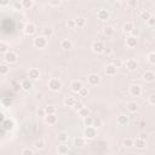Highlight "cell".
<instances>
[{"label":"cell","instance_id":"1","mask_svg":"<svg viewBox=\"0 0 155 155\" xmlns=\"http://www.w3.org/2000/svg\"><path fill=\"white\" fill-rule=\"evenodd\" d=\"M49 86L52 91H58L61 89V81L58 79H51L50 83H49Z\"/></svg>","mask_w":155,"mask_h":155},{"label":"cell","instance_id":"2","mask_svg":"<svg viewBox=\"0 0 155 155\" xmlns=\"http://www.w3.org/2000/svg\"><path fill=\"white\" fill-rule=\"evenodd\" d=\"M34 45H35L36 47H39V49H41V47L46 46V39H45V38H43V36H40V38H36L35 40H34Z\"/></svg>","mask_w":155,"mask_h":155},{"label":"cell","instance_id":"3","mask_svg":"<svg viewBox=\"0 0 155 155\" xmlns=\"http://www.w3.org/2000/svg\"><path fill=\"white\" fill-rule=\"evenodd\" d=\"M89 83H90L91 85H97V84L100 83V76L96 75V74L90 75V76H89Z\"/></svg>","mask_w":155,"mask_h":155},{"label":"cell","instance_id":"4","mask_svg":"<svg viewBox=\"0 0 155 155\" xmlns=\"http://www.w3.org/2000/svg\"><path fill=\"white\" fill-rule=\"evenodd\" d=\"M130 91H131V94H132V96H136V97L141 94V87H139L138 85H133V86H131Z\"/></svg>","mask_w":155,"mask_h":155},{"label":"cell","instance_id":"5","mask_svg":"<svg viewBox=\"0 0 155 155\" xmlns=\"http://www.w3.org/2000/svg\"><path fill=\"white\" fill-rule=\"evenodd\" d=\"M5 61L6 62H10V63H13L16 62V55L13 52H7L5 55Z\"/></svg>","mask_w":155,"mask_h":155},{"label":"cell","instance_id":"6","mask_svg":"<svg viewBox=\"0 0 155 155\" xmlns=\"http://www.w3.org/2000/svg\"><path fill=\"white\" fill-rule=\"evenodd\" d=\"M103 49H104V46H103V44L101 43V41H97V43H94L93 44V51L94 52H102L103 51Z\"/></svg>","mask_w":155,"mask_h":155},{"label":"cell","instance_id":"7","mask_svg":"<svg viewBox=\"0 0 155 155\" xmlns=\"http://www.w3.org/2000/svg\"><path fill=\"white\" fill-rule=\"evenodd\" d=\"M81 87H83V85H81L80 81H73V83H72V90H73L74 92H79Z\"/></svg>","mask_w":155,"mask_h":155},{"label":"cell","instance_id":"8","mask_svg":"<svg viewBox=\"0 0 155 155\" xmlns=\"http://www.w3.org/2000/svg\"><path fill=\"white\" fill-rule=\"evenodd\" d=\"M126 66H127V68L130 70H134L136 68H137V63H136V61H133V60H128L126 62Z\"/></svg>","mask_w":155,"mask_h":155},{"label":"cell","instance_id":"9","mask_svg":"<svg viewBox=\"0 0 155 155\" xmlns=\"http://www.w3.org/2000/svg\"><path fill=\"white\" fill-rule=\"evenodd\" d=\"M115 72H116V68H115L113 64H110V66H108V67L105 68V73H107L108 75H114Z\"/></svg>","mask_w":155,"mask_h":155},{"label":"cell","instance_id":"10","mask_svg":"<svg viewBox=\"0 0 155 155\" xmlns=\"http://www.w3.org/2000/svg\"><path fill=\"white\" fill-rule=\"evenodd\" d=\"M34 30H35V28H34V26H33L32 23H29V24L26 26V30H24L26 34H29V35H30V34L34 33Z\"/></svg>","mask_w":155,"mask_h":155},{"label":"cell","instance_id":"11","mask_svg":"<svg viewBox=\"0 0 155 155\" xmlns=\"http://www.w3.org/2000/svg\"><path fill=\"white\" fill-rule=\"evenodd\" d=\"M144 80L145 81H153L154 80V74L151 72H147L144 74Z\"/></svg>","mask_w":155,"mask_h":155},{"label":"cell","instance_id":"12","mask_svg":"<svg viewBox=\"0 0 155 155\" xmlns=\"http://www.w3.org/2000/svg\"><path fill=\"white\" fill-rule=\"evenodd\" d=\"M29 76L32 78V79H38V78H39V72L36 70V69H32L30 72H29Z\"/></svg>","mask_w":155,"mask_h":155},{"label":"cell","instance_id":"13","mask_svg":"<svg viewBox=\"0 0 155 155\" xmlns=\"http://www.w3.org/2000/svg\"><path fill=\"white\" fill-rule=\"evenodd\" d=\"M127 109L130 110V111H136V110H137V104H136L134 102H130L128 104H127Z\"/></svg>","mask_w":155,"mask_h":155},{"label":"cell","instance_id":"14","mask_svg":"<svg viewBox=\"0 0 155 155\" xmlns=\"http://www.w3.org/2000/svg\"><path fill=\"white\" fill-rule=\"evenodd\" d=\"M61 45H62V49H64V50H68V49L72 47V43L69 40H63L61 43Z\"/></svg>","mask_w":155,"mask_h":155},{"label":"cell","instance_id":"15","mask_svg":"<svg viewBox=\"0 0 155 155\" xmlns=\"http://www.w3.org/2000/svg\"><path fill=\"white\" fill-rule=\"evenodd\" d=\"M108 12L107 11H104V10H101L100 12H98V17L101 18V19H107L108 18Z\"/></svg>","mask_w":155,"mask_h":155},{"label":"cell","instance_id":"16","mask_svg":"<svg viewBox=\"0 0 155 155\" xmlns=\"http://www.w3.org/2000/svg\"><path fill=\"white\" fill-rule=\"evenodd\" d=\"M66 104H67L68 107H72V105L75 104V100L73 98V97H68V98L66 100Z\"/></svg>","mask_w":155,"mask_h":155},{"label":"cell","instance_id":"17","mask_svg":"<svg viewBox=\"0 0 155 155\" xmlns=\"http://www.w3.org/2000/svg\"><path fill=\"white\" fill-rule=\"evenodd\" d=\"M46 121L50 122V124H55V122H56V116H55L53 114H50L47 118H46Z\"/></svg>","mask_w":155,"mask_h":155},{"label":"cell","instance_id":"18","mask_svg":"<svg viewBox=\"0 0 155 155\" xmlns=\"http://www.w3.org/2000/svg\"><path fill=\"white\" fill-rule=\"evenodd\" d=\"M22 5H23L24 7L29 9V7L33 6V1H32V0H23V1H22Z\"/></svg>","mask_w":155,"mask_h":155},{"label":"cell","instance_id":"19","mask_svg":"<svg viewBox=\"0 0 155 155\" xmlns=\"http://www.w3.org/2000/svg\"><path fill=\"white\" fill-rule=\"evenodd\" d=\"M127 45H128L130 47H133V46L136 45V39H134V38H128V39H127Z\"/></svg>","mask_w":155,"mask_h":155},{"label":"cell","instance_id":"20","mask_svg":"<svg viewBox=\"0 0 155 155\" xmlns=\"http://www.w3.org/2000/svg\"><path fill=\"white\" fill-rule=\"evenodd\" d=\"M133 29V26H132V23H130V22H127L125 26H124V30L125 32H131Z\"/></svg>","mask_w":155,"mask_h":155},{"label":"cell","instance_id":"21","mask_svg":"<svg viewBox=\"0 0 155 155\" xmlns=\"http://www.w3.org/2000/svg\"><path fill=\"white\" fill-rule=\"evenodd\" d=\"M75 23H76L78 27H83V26L85 24V19H84V18H78L76 21H75Z\"/></svg>","mask_w":155,"mask_h":155},{"label":"cell","instance_id":"22","mask_svg":"<svg viewBox=\"0 0 155 155\" xmlns=\"http://www.w3.org/2000/svg\"><path fill=\"white\" fill-rule=\"evenodd\" d=\"M7 45L5 44V43H0V51H1V52H6L7 51Z\"/></svg>","mask_w":155,"mask_h":155},{"label":"cell","instance_id":"23","mask_svg":"<svg viewBox=\"0 0 155 155\" xmlns=\"http://www.w3.org/2000/svg\"><path fill=\"white\" fill-rule=\"evenodd\" d=\"M9 72V68L6 66H0V73L1 74H6Z\"/></svg>","mask_w":155,"mask_h":155},{"label":"cell","instance_id":"24","mask_svg":"<svg viewBox=\"0 0 155 155\" xmlns=\"http://www.w3.org/2000/svg\"><path fill=\"white\" fill-rule=\"evenodd\" d=\"M44 34H45L46 36H51V35H52V29H51V28H45V29H44Z\"/></svg>","mask_w":155,"mask_h":155},{"label":"cell","instance_id":"25","mask_svg":"<svg viewBox=\"0 0 155 155\" xmlns=\"http://www.w3.org/2000/svg\"><path fill=\"white\" fill-rule=\"evenodd\" d=\"M22 86L26 89V90H29L30 89V86H32V84L28 81V80H26V81H23V84H22Z\"/></svg>","mask_w":155,"mask_h":155},{"label":"cell","instance_id":"26","mask_svg":"<svg viewBox=\"0 0 155 155\" xmlns=\"http://www.w3.org/2000/svg\"><path fill=\"white\" fill-rule=\"evenodd\" d=\"M151 16H150V12H143L142 13V18L143 19H145V21H147V19H149Z\"/></svg>","mask_w":155,"mask_h":155},{"label":"cell","instance_id":"27","mask_svg":"<svg viewBox=\"0 0 155 155\" xmlns=\"http://www.w3.org/2000/svg\"><path fill=\"white\" fill-rule=\"evenodd\" d=\"M121 64H122V62H121L120 60H115V61H114V64H113V66H114L115 68H119V67H120Z\"/></svg>","mask_w":155,"mask_h":155},{"label":"cell","instance_id":"28","mask_svg":"<svg viewBox=\"0 0 155 155\" xmlns=\"http://www.w3.org/2000/svg\"><path fill=\"white\" fill-rule=\"evenodd\" d=\"M79 92H80V94H81V96H85V94H87V89H85V87H81Z\"/></svg>","mask_w":155,"mask_h":155},{"label":"cell","instance_id":"29","mask_svg":"<svg viewBox=\"0 0 155 155\" xmlns=\"http://www.w3.org/2000/svg\"><path fill=\"white\" fill-rule=\"evenodd\" d=\"M119 121H120L121 124H124V122H126V121H127V118H126V116H124V115H121L120 118H119Z\"/></svg>","mask_w":155,"mask_h":155},{"label":"cell","instance_id":"30","mask_svg":"<svg viewBox=\"0 0 155 155\" xmlns=\"http://www.w3.org/2000/svg\"><path fill=\"white\" fill-rule=\"evenodd\" d=\"M105 34H107V35H111V34H113V28H110V27L105 28Z\"/></svg>","mask_w":155,"mask_h":155},{"label":"cell","instance_id":"31","mask_svg":"<svg viewBox=\"0 0 155 155\" xmlns=\"http://www.w3.org/2000/svg\"><path fill=\"white\" fill-rule=\"evenodd\" d=\"M46 111H47L49 114H53V113H55V109H53L52 107H49V108H46Z\"/></svg>","mask_w":155,"mask_h":155},{"label":"cell","instance_id":"32","mask_svg":"<svg viewBox=\"0 0 155 155\" xmlns=\"http://www.w3.org/2000/svg\"><path fill=\"white\" fill-rule=\"evenodd\" d=\"M128 5H130L131 7L136 6V0H128Z\"/></svg>","mask_w":155,"mask_h":155},{"label":"cell","instance_id":"33","mask_svg":"<svg viewBox=\"0 0 155 155\" xmlns=\"http://www.w3.org/2000/svg\"><path fill=\"white\" fill-rule=\"evenodd\" d=\"M86 132H89V134H90V136H89V137H93V134H94V131H93V130H91V128H89V130H87Z\"/></svg>","mask_w":155,"mask_h":155},{"label":"cell","instance_id":"34","mask_svg":"<svg viewBox=\"0 0 155 155\" xmlns=\"http://www.w3.org/2000/svg\"><path fill=\"white\" fill-rule=\"evenodd\" d=\"M58 3H60V0H51V5H53V6L58 5Z\"/></svg>","mask_w":155,"mask_h":155},{"label":"cell","instance_id":"35","mask_svg":"<svg viewBox=\"0 0 155 155\" xmlns=\"http://www.w3.org/2000/svg\"><path fill=\"white\" fill-rule=\"evenodd\" d=\"M85 122H86V125H91V124H92V119H91V118H87V119L85 120Z\"/></svg>","mask_w":155,"mask_h":155},{"label":"cell","instance_id":"36","mask_svg":"<svg viewBox=\"0 0 155 155\" xmlns=\"http://www.w3.org/2000/svg\"><path fill=\"white\" fill-rule=\"evenodd\" d=\"M9 0H0V5H7Z\"/></svg>","mask_w":155,"mask_h":155},{"label":"cell","instance_id":"37","mask_svg":"<svg viewBox=\"0 0 155 155\" xmlns=\"http://www.w3.org/2000/svg\"><path fill=\"white\" fill-rule=\"evenodd\" d=\"M153 57H154V53H150V55H149V61H150L151 63H154V58H153Z\"/></svg>","mask_w":155,"mask_h":155},{"label":"cell","instance_id":"38","mask_svg":"<svg viewBox=\"0 0 155 155\" xmlns=\"http://www.w3.org/2000/svg\"><path fill=\"white\" fill-rule=\"evenodd\" d=\"M80 114H81V115H85V114H87V110H86V109H81V110H80Z\"/></svg>","mask_w":155,"mask_h":155},{"label":"cell","instance_id":"39","mask_svg":"<svg viewBox=\"0 0 155 155\" xmlns=\"http://www.w3.org/2000/svg\"><path fill=\"white\" fill-rule=\"evenodd\" d=\"M149 102H150V104H154V96H150V98H149Z\"/></svg>","mask_w":155,"mask_h":155},{"label":"cell","instance_id":"40","mask_svg":"<svg viewBox=\"0 0 155 155\" xmlns=\"http://www.w3.org/2000/svg\"><path fill=\"white\" fill-rule=\"evenodd\" d=\"M38 114H40V115H44V110H38Z\"/></svg>","mask_w":155,"mask_h":155},{"label":"cell","instance_id":"41","mask_svg":"<svg viewBox=\"0 0 155 155\" xmlns=\"http://www.w3.org/2000/svg\"><path fill=\"white\" fill-rule=\"evenodd\" d=\"M120 1H121V0H120Z\"/></svg>","mask_w":155,"mask_h":155}]
</instances>
